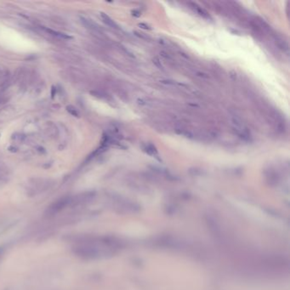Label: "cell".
<instances>
[{"mask_svg": "<svg viewBox=\"0 0 290 290\" xmlns=\"http://www.w3.org/2000/svg\"><path fill=\"white\" fill-rule=\"evenodd\" d=\"M43 29L45 31V32H47L48 33H49V34H51V35H53L54 37H59V38H62V39H71L72 38V37H71L70 35H67V34L63 33V32H56V31L47 28V27H43Z\"/></svg>", "mask_w": 290, "mask_h": 290, "instance_id": "6da1fadb", "label": "cell"}, {"mask_svg": "<svg viewBox=\"0 0 290 290\" xmlns=\"http://www.w3.org/2000/svg\"><path fill=\"white\" fill-rule=\"evenodd\" d=\"M55 93H56V90H55V88L53 86L52 87V90H51V95H52V99H54V95H55Z\"/></svg>", "mask_w": 290, "mask_h": 290, "instance_id": "5b68a950", "label": "cell"}, {"mask_svg": "<svg viewBox=\"0 0 290 290\" xmlns=\"http://www.w3.org/2000/svg\"><path fill=\"white\" fill-rule=\"evenodd\" d=\"M192 5L193 6L194 9H195L201 16L204 17V18H209V14H208V12L206 10H204L202 7L198 6L197 4H196V3H192Z\"/></svg>", "mask_w": 290, "mask_h": 290, "instance_id": "3957f363", "label": "cell"}, {"mask_svg": "<svg viewBox=\"0 0 290 290\" xmlns=\"http://www.w3.org/2000/svg\"><path fill=\"white\" fill-rule=\"evenodd\" d=\"M101 16L102 20H103V21H104L105 24H107V26L112 27V28H118V27L117 24H116V23L113 21V20H112V19H111V18H110V17H109V16L107 15V14H105V13H101Z\"/></svg>", "mask_w": 290, "mask_h": 290, "instance_id": "7a4b0ae2", "label": "cell"}, {"mask_svg": "<svg viewBox=\"0 0 290 290\" xmlns=\"http://www.w3.org/2000/svg\"><path fill=\"white\" fill-rule=\"evenodd\" d=\"M66 111L69 112L71 115L74 116V117H78V116H79V113H78V111H77V110L76 109V107H74L73 105H67V107H66Z\"/></svg>", "mask_w": 290, "mask_h": 290, "instance_id": "277c9868", "label": "cell"}]
</instances>
